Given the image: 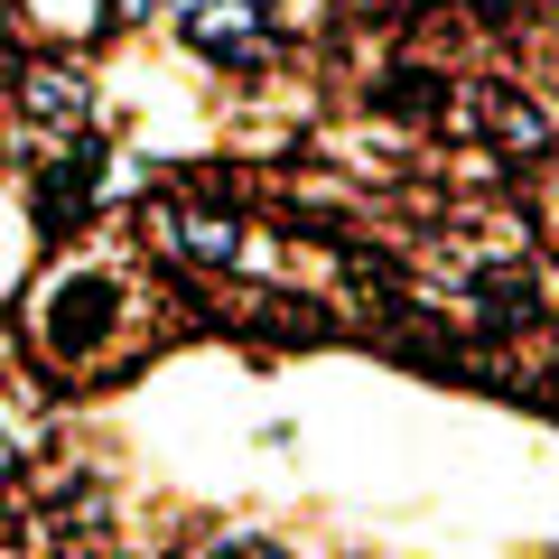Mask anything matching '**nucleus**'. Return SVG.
I'll return each mask as SVG.
<instances>
[{"mask_svg": "<svg viewBox=\"0 0 559 559\" xmlns=\"http://www.w3.org/2000/svg\"><path fill=\"white\" fill-rule=\"evenodd\" d=\"M121 318H131V289L112 271H94V261H75V271H57L38 289V345L57 364H94L121 336Z\"/></svg>", "mask_w": 559, "mask_h": 559, "instance_id": "obj_1", "label": "nucleus"}, {"mask_svg": "<svg viewBox=\"0 0 559 559\" xmlns=\"http://www.w3.org/2000/svg\"><path fill=\"white\" fill-rule=\"evenodd\" d=\"M187 47L224 75H261L280 57V20H261V0H187Z\"/></svg>", "mask_w": 559, "mask_h": 559, "instance_id": "obj_2", "label": "nucleus"}, {"mask_svg": "<svg viewBox=\"0 0 559 559\" xmlns=\"http://www.w3.org/2000/svg\"><path fill=\"white\" fill-rule=\"evenodd\" d=\"M20 112L38 121V131H66V140H84L94 103H84V75H75V66H28V75H20Z\"/></svg>", "mask_w": 559, "mask_h": 559, "instance_id": "obj_3", "label": "nucleus"}, {"mask_svg": "<svg viewBox=\"0 0 559 559\" xmlns=\"http://www.w3.org/2000/svg\"><path fill=\"white\" fill-rule=\"evenodd\" d=\"M84 197H94V150L66 140V159H47V178H38V215H47V224H75Z\"/></svg>", "mask_w": 559, "mask_h": 559, "instance_id": "obj_4", "label": "nucleus"}, {"mask_svg": "<svg viewBox=\"0 0 559 559\" xmlns=\"http://www.w3.org/2000/svg\"><path fill=\"white\" fill-rule=\"evenodd\" d=\"M168 242H178V261H205V271H224V261H234V215H178L168 224Z\"/></svg>", "mask_w": 559, "mask_h": 559, "instance_id": "obj_5", "label": "nucleus"}, {"mask_svg": "<svg viewBox=\"0 0 559 559\" xmlns=\"http://www.w3.org/2000/svg\"><path fill=\"white\" fill-rule=\"evenodd\" d=\"M205 559H289V550H280V540H252V532H242V540H215Z\"/></svg>", "mask_w": 559, "mask_h": 559, "instance_id": "obj_6", "label": "nucleus"}, {"mask_svg": "<svg viewBox=\"0 0 559 559\" xmlns=\"http://www.w3.org/2000/svg\"><path fill=\"white\" fill-rule=\"evenodd\" d=\"M112 10H121V20H150V10H159V0H112Z\"/></svg>", "mask_w": 559, "mask_h": 559, "instance_id": "obj_7", "label": "nucleus"}, {"mask_svg": "<svg viewBox=\"0 0 559 559\" xmlns=\"http://www.w3.org/2000/svg\"><path fill=\"white\" fill-rule=\"evenodd\" d=\"M0 75H10V28H0Z\"/></svg>", "mask_w": 559, "mask_h": 559, "instance_id": "obj_8", "label": "nucleus"}]
</instances>
